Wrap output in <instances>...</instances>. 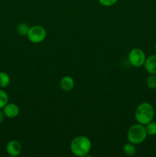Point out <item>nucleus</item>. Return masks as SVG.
<instances>
[{
  "label": "nucleus",
  "mask_w": 156,
  "mask_h": 157,
  "mask_svg": "<svg viewBox=\"0 0 156 157\" xmlns=\"http://www.w3.org/2000/svg\"><path fill=\"white\" fill-rule=\"evenodd\" d=\"M154 117V107L148 102H143L139 104L135 111V118L137 123L146 125L153 121Z\"/></svg>",
  "instance_id": "obj_2"
},
{
  "label": "nucleus",
  "mask_w": 156,
  "mask_h": 157,
  "mask_svg": "<svg viewBox=\"0 0 156 157\" xmlns=\"http://www.w3.org/2000/svg\"><path fill=\"white\" fill-rule=\"evenodd\" d=\"M144 67L150 75H156V55H152L146 58Z\"/></svg>",
  "instance_id": "obj_8"
},
{
  "label": "nucleus",
  "mask_w": 156,
  "mask_h": 157,
  "mask_svg": "<svg viewBox=\"0 0 156 157\" xmlns=\"http://www.w3.org/2000/svg\"><path fill=\"white\" fill-rule=\"evenodd\" d=\"M47 36L46 29L41 25H34L30 27L27 37L31 42L39 44L42 42Z\"/></svg>",
  "instance_id": "obj_4"
},
{
  "label": "nucleus",
  "mask_w": 156,
  "mask_h": 157,
  "mask_svg": "<svg viewBox=\"0 0 156 157\" xmlns=\"http://www.w3.org/2000/svg\"><path fill=\"white\" fill-rule=\"evenodd\" d=\"M123 152L126 156H134L136 153V148L135 147V144L132 143L125 144L123 147Z\"/></svg>",
  "instance_id": "obj_11"
},
{
  "label": "nucleus",
  "mask_w": 156,
  "mask_h": 157,
  "mask_svg": "<svg viewBox=\"0 0 156 157\" xmlns=\"http://www.w3.org/2000/svg\"><path fill=\"white\" fill-rule=\"evenodd\" d=\"M92 147L90 140L86 136H78L71 141L70 149L74 156L78 157L87 156Z\"/></svg>",
  "instance_id": "obj_1"
},
{
  "label": "nucleus",
  "mask_w": 156,
  "mask_h": 157,
  "mask_svg": "<svg viewBox=\"0 0 156 157\" xmlns=\"http://www.w3.org/2000/svg\"><path fill=\"white\" fill-rule=\"evenodd\" d=\"M9 103V95L4 90L0 89V109H2Z\"/></svg>",
  "instance_id": "obj_14"
},
{
  "label": "nucleus",
  "mask_w": 156,
  "mask_h": 157,
  "mask_svg": "<svg viewBox=\"0 0 156 157\" xmlns=\"http://www.w3.org/2000/svg\"><path fill=\"white\" fill-rule=\"evenodd\" d=\"M147 133L145 126L137 123L129 127L127 132V139L133 144H140L143 143L147 138Z\"/></svg>",
  "instance_id": "obj_3"
},
{
  "label": "nucleus",
  "mask_w": 156,
  "mask_h": 157,
  "mask_svg": "<svg viewBox=\"0 0 156 157\" xmlns=\"http://www.w3.org/2000/svg\"><path fill=\"white\" fill-rule=\"evenodd\" d=\"M5 116L10 119L17 117L20 113V109L17 104L14 103H8L2 108Z\"/></svg>",
  "instance_id": "obj_7"
},
{
  "label": "nucleus",
  "mask_w": 156,
  "mask_h": 157,
  "mask_svg": "<svg viewBox=\"0 0 156 157\" xmlns=\"http://www.w3.org/2000/svg\"><path fill=\"white\" fill-rule=\"evenodd\" d=\"M99 2L102 5V6L105 7H110L116 4L118 2V0H98Z\"/></svg>",
  "instance_id": "obj_16"
},
{
  "label": "nucleus",
  "mask_w": 156,
  "mask_h": 157,
  "mask_svg": "<svg viewBox=\"0 0 156 157\" xmlns=\"http://www.w3.org/2000/svg\"><path fill=\"white\" fill-rule=\"evenodd\" d=\"M11 81L10 76L6 72L0 71V88H6Z\"/></svg>",
  "instance_id": "obj_10"
},
{
  "label": "nucleus",
  "mask_w": 156,
  "mask_h": 157,
  "mask_svg": "<svg viewBox=\"0 0 156 157\" xmlns=\"http://www.w3.org/2000/svg\"><path fill=\"white\" fill-rule=\"evenodd\" d=\"M154 49H155V52H156V43H155V45H154Z\"/></svg>",
  "instance_id": "obj_18"
},
{
  "label": "nucleus",
  "mask_w": 156,
  "mask_h": 157,
  "mask_svg": "<svg viewBox=\"0 0 156 157\" xmlns=\"http://www.w3.org/2000/svg\"><path fill=\"white\" fill-rule=\"evenodd\" d=\"M60 87L64 91H71L74 87V81L70 76L63 77L60 81Z\"/></svg>",
  "instance_id": "obj_9"
},
{
  "label": "nucleus",
  "mask_w": 156,
  "mask_h": 157,
  "mask_svg": "<svg viewBox=\"0 0 156 157\" xmlns=\"http://www.w3.org/2000/svg\"><path fill=\"white\" fill-rule=\"evenodd\" d=\"M30 27L26 23H20L17 25L16 31L18 34L21 36H27Z\"/></svg>",
  "instance_id": "obj_12"
},
{
  "label": "nucleus",
  "mask_w": 156,
  "mask_h": 157,
  "mask_svg": "<svg viewBox=\"0 0 156 157\" xmlns=\"http://www.w3.org/2000/svg\"><path fill=\"white\" fill-rule=\"evenodd\" d=\"M145 126V129L148 135L149 136H155L156 135V122L154 121H151Z\"/></svg>",
  "instance_id": "obj_13"
},
{
  "label": "nucleus",
  "mask_w": 156,
  "mask_h": 157,
  "mask_svg": "<svg viewBox=\"0 0 156 157\" xmlns=\"http://www.w3.org/2000/svg\"><path fill=\"white\" fill-rule=\"evenodd\" d=\"M128 58L131 65L136 67H140L144 66L146 60V55L143 50L135 48L129 52Z\"/></svg>",
  "instance_id": "obj_5"
},
{
  "label": "nucleus",
  "mask_w": 156,
  "mask_h": 157,
  "mask_svg": "<svg viewBox=\"0 0 156 157\" xmlns=\"http://www.w3.org/2000/svg\"><path fill=\"white\" fill-rule=\"evenodd\" d=\"M146 85L150 89L156 88V75H150L147 78Z\"/></svg>",
  "instance_id": "obj_15"
},
{
  "label": "nucleus",
  "mask_w": 156,
  "mask_h": 157,
  "mask_svg": "<svg viewBox=\"0 0 156 157\" xmlns=\"http://www.w3.org/2000/svg\"><path fill=\"white\" fill-rule=\"evenodd\" d=\"M5 114L4 113H3V110L2 109H0V124H2V123H3V121H4V119H5Z\"/></svg>",
  "instance_id": "obj_17"
},
{
  "label": "nucleus",
  "mask_w": 156,
  "mask_h": 157,
  "mask_svg": "<svg viewBox=\"0 0 156 157\" xmlns=\"http://www.w3.org/2000/svg\"><path fill=\"white\" fill-rule=\"evenodd\" d=\"M6 151L11 156H18L22 152V146L19 141L12 140L6 144Z\"/></svg>",
  "instance_id": "obj_6"
}]
</instances>
